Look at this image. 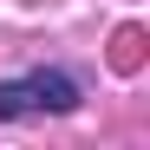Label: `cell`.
I'll list each match as a JSON object with an SVG mask.
<instances>
[{
	"instance_id": "6da1fadb",
	"label": "cell",
	"mask_w": 150,
	"mask_h": 150,
	"mask_svg": "<svg viewBox=\"0 0 150 150\" xmlns=\"http://www.w3.org/2000/svg\"><path fill=\"white\" fill-rule=\"evenodd\" d=\"M33 111H79V85L65 79V72H26V79H0V117H33Z\"/></svg>"
},
{
	"instance_id": "7a4b0ae2",
	"label": "cell",
	"mask_w": 150,
	"mask_h": 150,
	"mask_svg": "<svg viewBox=\"0 0 150 150\" xmlns=\"http://www.w3.org/2000/svg\"><path fill=\"white\" fill-rule=\"evenodd\" d=\"M137 46H144L137 26H124V33H117V72H131V65H137Z\"/></svg>"
}]
</instances>
